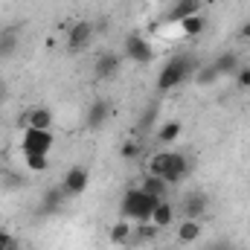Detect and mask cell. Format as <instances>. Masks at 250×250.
Listing matches in <instances>:
<instances>
[{"instance_id": "6da1fadb", "label": "cell", "mask_w": 250, "mask_h": 250, "mask_svg": "<svg viewBox=\"0 0 250 250\" xmlns=\"http://www.w3.org/2000/svg\"><path fill=\"white\" fill-rule=\"evenodd\" d=\"M146 172H151V175L163 178L166 184L178 187V184H184L189 175H192V157H187L184 151H172V148H166V151L151 154Z\"/></svg>"}, {"instance_id": "7a4b0ae2", "label": "cell", "mask_w": 250, "mask_h": 250, "mask_svg": "<svg viewBox=\"0 0 250 250\" xmlns=\"http://www.w3.org/2000/svg\"><path fill=\"white\" fill-rule=\"evenodd\" d=\"M198 67H201V64H198L195 56H187V53L172 56L169 62L163 64V70L157 73V90H160V93H169V90L181 87L184 82H189V79L195 76Z\"/></svg>"}, {"instance_id": "3957f363", "label": "cell", "mask_w": 250, "mask_h": 250, "mask_svg": "<svg viewBox=\"0 0 250 250\" xmlns=\"http://www.w3.org/2000/svg\"><path fill=\"white\" fill-rule=\"evenodd\" d=\"M157 204H160V198L148 195L143 187H134V189H128V192L123 195L120 212H123V218H128V221L143 224V221H151V212H154Z\"/></svg>"}, {"instance_id": "277c9868", "label": "cell", "mask_w": 250, "mask_h": 250, "mask_svg": "<svg viewBox=\"0 0 250 250\" xmlns=\"http://www.w3.org/2000/svg\"><path fill=\"white\" fill-rule=\"evenodd\" d=\"M123 56L134 64H151L154 62V47H151L148 38H143L140 32H131L123 41Z\"/></svg>"}, {"instance_id": "5b68a950", "label": "cell", "mask_w": 250, "mask_h": 250, "mask_svg": "<svg viewBox=\"0 0 250 250\" xmlns=\"http://www.w3.org/2000/svg\"><path fill=\"white\" fill-rule=\"evenodd\" d=\"M53 146H56L53 131H41V128H26L23 131V140H21L23 154H47L50 157Z\"/></svg>"}, {"instance_id": "8992f818", "label": "cell", "mask_w": 250, "mask_h": 250, "mask_svg": "<svg viewBox=\"0 0 250 250\" xmlns=\"http://www.w3.org/2000/svg\"><path fill=\"white\" fill-rule=\"evenodd\" d=\"M93 35H96V26H93L90 21H79V23H73L70 32H67V50H70V53H82V50H87L90 41H93Z\"/></svg>"}, {"instance_id": "52a82bcc", "label": "cell", "mask_w": 250, "mask_h": 250, "mask_svg": "<svg viewBox=\"0 0 250 250\" xmlns=\"http://www.w3.org/2000/svg\"><path fill=\"white\" fill-rule=\"evenodd\" d=\"M87 181H90V172H87L84 166H70L67 175H64V181H62L64 195H67V198H79V195H84Z\"/></svg>"}, {"instance_id": "ba28073f", "label": "cell", "mask_w": 250, "mask_h": 250, "mask_svg": "<svg viewBox=\"0 0 250 250\" xmlns=\"http://www.w3.org/2000/svg\"><path fill=\"white\" fill-rule=\"evenodd\" d=\"M120 64H123V56L120 53H102L96 62H93V76L102 79V82H111L117 73H120Z\"/></svg>"}, {"instance_id": "9c48e42d", "label": "cell", "mask_w": 250, "mask_h": 250, "mask_svg": "<svg viewBox=\"0 0 250 250\" xmlns=\"http://www.w3.org/2000/svg\"><path fill=\"white\" fill-rule=\"evenodd\" d=\"M201 6H204V0H175L172 9H169L166 18H163V23H181V21L189 18V15H198Z\"/></svg>"}, {"instance_id": "30bf717a", "label": "cell", "mask_w": 250, "mask_h": 250, "mask_svg": "<svg viewBox=\"0 0 250 250\" xmlns=\"http://www.w3.org/2000/svg\"><path fill=\"white\" fill-rule=\"evenodd\" d=\"M108 117H111V105H108V99H93L90 108H87L84 125H87L90 131H99L102 125L108 123Z\"/></svg>"}, {"instance_id": "8fae6325", "label": "cell", "mask_w": 250, "mask_h": 250, "mask_svg": "<svg viewBox=\"0 0 250 250\" xmlns=\"http://www.w3.org/2000/svg\"><path fill=\"white\" fill-rule=\"evenodd\" d=\"M207 207H209V198L204 195V192H189L187 198H184V204H181V209H184V218H204V212H207Z\"/></svg>"}, {"instance_id": "7c38bea8", "label": "cell", "mask_w": 250, "mask_h": 250, "mask_svg": "<svg viewBox=\"0 0 250 250\" xmlns=\"http://www.w3.org/2000/svg\"><path fill=\"white\" fill-rule=\"evenodd\" d=\"M26 128H41V131H53V111L44 108V105H32L23 117Z\"/></svg>"}, {"instance_id": "4fadbf2b", "label": "cell", "mask_w": 250, "mask_h": 250, "mask_svg": "<svg viewBox=\"0 0 250 250\" xmlns=\"http://www.w3.org/2000/svg\"><path fill=\"white\" fill-rule=\"evenodd\" d=\"M151 224L157 227V230H169L172 224H175V204L166 198V201H160L157 207H154V212H151Z\"/></svg>"}, {"instance_id": "5bb4252c", "label": "cell", "mask_w": 250, "mask_h": 250, "mask_svg": "<svg viewBox=\"0 0 250 250\" xmlns=\"http://www.w3.org/2000/svg\"><path fill=\"white\" fill-rule=\"evenodd\" d=\"M140 187L146 189L148 195H154V198H160V201H166V198H169V192H172V184H166L163 178H157V175H151V172H146V175H143V181H140Z\"/></svg>"}, {"instance_id": "9a60e30c", "label": "cell", "mask_w": 250, "mask_h": 250, "mask_svg": "<svg viewBox=\"0 0 250 250\" xmlns=\"http://www.w3.org/2000/svg\"><path fill=\"white\" fill-rule=\"evenodd\" d=\"M175 233H178V242H181V245H192V242L201 239V221L184 218V221L175 224Z\"/></svg>"}, {"instance_id": "2e32d148", "label": "cell", "mask_w": 250, "mask_h": 250, "mask_svg": "<svg viewBox=\"0 0 250 250\" xmlns=\"http://www.w3.org/2000/svg\"><path fill=\"white\" fill-rule=\"evenodd\" d=\"M178 29H181V35L184 38H198L204 29H207V21H204V15L198 12V15H189V18H184L181 23H175Z\"/></svg>"}, {"instance_id": "e0dca14e", "label": "cell", "mask_w": 250, "mask_h": 250, "mask_svg": "<svg viewBox=\"0 0 250 250\" xmlns=\"http://www.w3.org/2000/svg\"><path fill=\"white\" fill-rule=\"evenodd\" d=\"M212 67H215V73H218V76H236V73H239V67H242L239 53H221V56L212 62Z\"/></svg>"}, {"instance_id": "ac0fdd59", "label": "cell", "mask_w": 250, "mask_h": 250, "mask_svg": "<svg viewBox=\"0 0 250 250\" xmlns=\"http://www.w3.org/2000/svg\"><path fill=\"white\" fill-rule=\"evenodd\" d=\"M64 201H67V195H64L62 187L47 189V192H44V201H41V212H59Z\"/></svg>"}, {"instance_id": "d6986e66", "label": "cell", "mask_w": 250, "mask_h": 250, "mask_svg": "<svg viewBox=\"0 0 250 250\" xmlns=\"http://www.w3.org/2000/svg\"><path fill=\"white\" fill-rule=\"evenodd\" d=\"M18 41H21V32H18L15 26L0 29V59H3V56H12V53L18 50Z\"/></svg>"}, {"instance_id": "ffe728a7", "label": "cell", "mask_w": 250, "mask_h": 250, "mask_svg": "<svg viewBox=\"0 0 250 250\" xmlns=\"http://www.w3.org/2000/svg\"><path fill=\"white\" fill-rule=\"evenodd\" d=\"M181 128H184V125L178 123V120H172V123H163V125H160V131H157V143H160V146H169V143H175V140L181 137Z\"/></svg>"}, {"instance_id": "44dd1931", "label": "cell", "mask_w": 250, "mask_h": 250, "mask_svg": "<svg viewBox=\"0 0 250 250\" xmlns=\"http://www.w3.org/2000/svg\"><path fill=\"white\" fill-rule=\"evenodd\" d=\"M131 233H134V230H131V221H128V218H120V221L111 227V242H114V245H125V242H131Z\"/></svg>"}, {"instance_id": "7402d4cb", "label": "cell", "mask_w": 250, "mask_h": 250, "mask_svg": "<svg viewBox=\"0 0 250 250\" xmlns=\"http://www.w3.org/2000/svg\"><path fill=\"white\" fill-rule=\"evenodd\" d=\"M23 163H26V172H32V175H41V172L50 169L47 154H23Z\"/></svg>"}, {"instance_id": "603a6c76", "label": "cell", "mask_w": 250, "mask_h": 250, "mask_svg": "<svg viewBox=\"0 0 250 250\" xmlns=\"http://www.w3.org/2000/svg\"><path fill=\"white\" fill-rule=\"evenodd\" d=\"M157 233H160V230H157L151 221H143V224H137V230L131 233V239H137V242H154Z\"/></svg>"}, {"instance_id": "cb8c5ba5", "label": "cell", "mask_w": 250, "mask_h": 250, "mask_svg": "<svg viewBox=\"0 0 250 250\" xmlns=\"http://www.w3.org/2000/svg\"><path fill=\"white\" fill-rule=\"evenodd\" d=\"M140 154H143V143L140 140H125L123 148H120V157L123 160H137Z\"/></svg>"}, {"instance_id": "d4e9b609", "label": "cell", "mask_w": 250, "mask_h": 250, "mask_svg": "<svg viewBox=\"0 0 250 250\" xmlns=\"http://www.w3.org/2000/svg\"><path fill=\"white\" fill-rule=\"evenodd\" d=\"M215 79H218V73H215V67H212V64H207V67H198V70H195V82H198V84H204V87H207V84H212Z\"/></svg>"}, {"instance_id": "484cf974", "label": "cell", "mask_w": 250, "mask_h": 250, "mask_svg": "<svg viewBox=\"0 0 250 250\" xmlns=\"http://www.w3.org/2000/svg\"><path fill=\"white\" fill-rule=\"evenodd\" d=\"M0 250H21V242L9 230H0Z\"/></svg>"}, {"instance_id": "4316f807", "label": "cell", "mask_w": 250, "mask_h": 250, "mask_svg": "<svg viewBox=\"0 0 250 250\" xmlns=\"http://www.w3.org/2000/svg\"><path fill=\"white\" fill-rule=\"evenodd\" d=\"M236 84L239 87H250V67H239V73H236Z\"/></svg>"}, {"instance_id": "83f0119b", "label": "cell", "mask_w": 250, "mask_h": 250, "mask_svg": "<svg viewBox=\"0 0 250 250\" xmlns=\"http://www.w3.org/2000/svg\"><path fill=\"white\" fill-rule=\"evenodd\" d=\"M239 38H242V41H250V21H248V23H242V29H239Z\"/></svg>"}, {"instance_id": "f1b7e54d", "label": "cell", "mask_w": 250, "mask_h": 250, "mask_svg": "<svg viewBox=\"0 0 250 250\" xmlns=\"http://www.w3.org/2000/svg\"><path fill=\"white\" fill-rule=\"evenodd\" d=\"M6 96H9V87H6V82L0 79V105H3V99H6Z\"/></svg>"}, {"instance_id": "f546056e", "label": "cell", "mask_w": 250, "mask_h": 250, "mask_svg": "<svg viewBox=\"0 0 250 250\" xmlns=\"http://www.w3.org/2000/svg\"><path fill=\"white\" fill-rule=\"evenodd\" d=\"M209 250H233V248H230V245H224V242H218V245H212Z\"/></svg>"}, {"instance_id": "4dcf8cb0", "label": "cell", "mask_w": 250, "mask_h": 250, "mask_svg": "<svg viewBox=\"0 0 250 250\" xmlns=\"http://www.w3.org/2000/svg\"><path fill=\"white\" fill-rule=\"evenodd\" d=\"M0 157H3V151H0Z\"/></svg>"}]
</instances>
